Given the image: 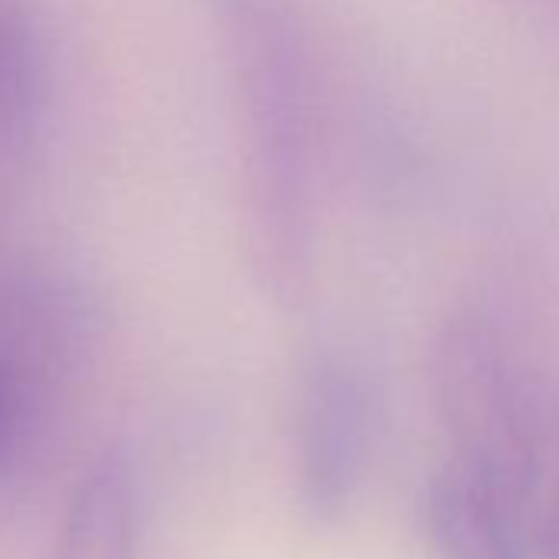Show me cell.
Wrapping results in <instances>:
<instances>
[{"label": "cell", "mask_w": 559, "mask_h": 559, "mask_svg": "<svg viewBox=\"0 0 559 559\" xmlns=\"http://www.w3.org/2000/svg\"><path fill=\"white\" fill-rule=\"evenodd\" d=\"M80 340L76 304L50 284H0V477L31 441Z\"/></svg>", "instance_id": "4"}, {"label": "cell", "mask_w": 559, "mask_h": 559, "mask_svg": "<svg viewBox=\"0 0 559 559\" xmlns=\"http://www.w3.org/2000/svg\"><path fill=\"white\" fill-rule=\"evenodd\" d=\"M536 543H539V559H559V435L543 457V474L536 487Z\"/></svg>", "instance_id": "8"}, {"label": "cell", "mask_w": 559, "mask_h": 559, "mask_svg": "<svg viewBox=\"0 0 559 559\" xmlns=\"http://www.w3.org/2000/svg\"><path fill=\"white\" fill-rule=\"evenodd\" d=\"M372 402L362 376L343 359H317L294 412L297 500L317 523H340L366 474Z\"/></svg>", "instance_id": "3"}, {"label": "cell", "mask_w": 559, "mask_h": 559, "mask_svg": "<svg viewBox=\"0 0 559 559\" xmlns=\"http://www.w3.org/2000/svg\"><path fill=\"white\" fill-rule=\"evenodd\" d=\"M526 507L487 477L448 461L425 487L421 520L438 559H530Z\"/></svg>", "instance_id": "5"}, {"label": "cell", "mask_w": 559, "mask_h": 559, "mask_svg": "<svg viewBox=\"0 0 559 559\" xmlns=\"http://www.w3.org/2000/svg\"><path fill=\"white\" fill-rule=\"evenodd\" d=\"M243 109V243L257 287L276 300L304 297L313 273V119L304 67L287 27L234 0Z\"/></svg>", "instance_id": "1"}, {"label": "cell", "mask_w": 559, "mask_h": 559, "mask_svg": "<svg viewBox=\"0 0 559 559\" xmlns=\"http://www.w3.org/2000/svg\"><path fill=\"white\" fill-rule=\"evenodd\" d=\"M428 389L451 461L487 477L523 507L536 500L543 444L513 359L487 313L454 310L428 349Z\"/></svg>", "instance_id": "2"}, {"label": "cell", "mask_w": 559, "mask_h": 559, "mask_svg": "<svg viewBox=\"0 0 559 559\" xmlns=\"http://www.w3.org/2000/svg\"><path fill=\"white\" fill-rule=\"evenodd\" d=\"M139 497L129 461L119 451L90 464L57 530L50 559H135Z\"/></svg>", "instance_id": "6"}, {"label": "cell", "mask_w": 559, "mask_h": 559, "mask_svg": "<svg viewBox=\"0 0 559 559\" xmlns=\"http://www.w3.org/2000/svg\"><path fill=\"white\" fill-rule=\"evenodd\" d=\"M44 106V53L34 24L14 0H0V145L24 142Z\"/></svg>", "instance_id": "7"}]
</instances>
